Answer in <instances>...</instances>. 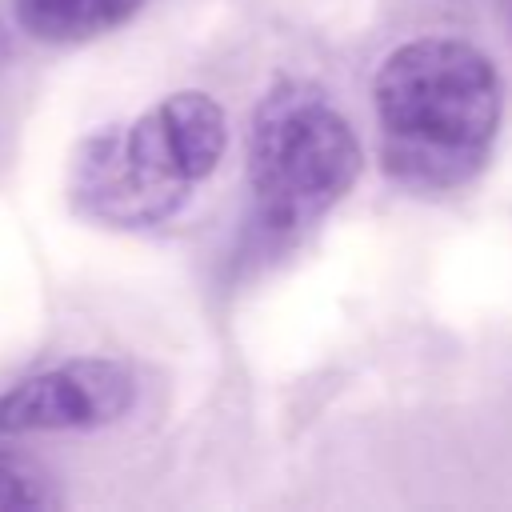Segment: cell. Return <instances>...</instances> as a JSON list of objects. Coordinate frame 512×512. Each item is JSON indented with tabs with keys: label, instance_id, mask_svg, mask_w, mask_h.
<instances>
[{
	"label": "cell",
	"instance_id": "cell-1",
	"mask_svg": "<svg viewBox=\"0 0 512 512\" xmlns=\"http://www.w3.org/2000/svg\"><path fill=\"white\" fill-rule=\"evenodd\" d=\"M380 164L412 192L468 184L492 156L504 88L492 60L456 36H420L372 76Z\"/></svg>",
	"mask_w": 512,
	"mask_h": 512
},
{
	"label": "cell",
	"instance_id": "cell-2",
	"mask_svg": "<svg viewBox=\"0 0 512 512\" xmlns=\"http://www.w3.org/2000/svg\"><path fill=\"white\" fill-rule=\"evenodd\" d=\"M224 144V108L208 92H172L136 120L84 136L68 168L72 208L124 232L168 224L216 172Z\"/></svg>",
	"mask_w": 512,
	"mask_h": 512
},
{
	"label": "cell",
	"instance_id": "cell-3",
	"mask_svg": "<svg viewBox=\"0 0 512 512\" xmlns=\"http://www.w3.org/2000/svg\"><path fill=\"white\" fill-rule=\"evenodd\" d=\"M360 140L344 112L308 80L272 84L252 120L244 180L252 228L264 244H292L356 184Z\"/></svg>",
	"mask_w": 512,
	"mask_h": 512
},
{
	"label": "cell",
	"instance_id": "cell-4",
	"mask_svg": "<svg viewBox=\"0 0 512 512\" xmlns=\"http://www.w3.org/2000/svg\"><path fill=\"white\" fill-rule=\"evenodd\" d=\"M136 404V376L120 360L76 356L0 392V436L88 432L116 424Z\"/></svg>",
	"mask_w": 512,
	"mask_h": 512
},
{
	"label": "cell",
	"instance_id": "cell-5",
	"mask_svg": "<svg viewBox=\"0 0 512 512\" xmlns=\"http://www.w3.org/2000/svg\"><path fill=\"white\" fill-rule=\"evenodd\" d=\"M144 0H12L16 24L40 44H84L140 12Z\"/></svg>",
	"mask_w": 512,
	"mask_h": 512
},
{
	"label": "cell",
	"instance_id": "cell-6",
	"mask_svg": "<svg viewBox=\"0 0 512 512\" xmlns=\"http://www.w3.org/2000/svg\"><path fill=\"white\" fill-rule=\"evenodd\" d=\"M60 504L48 476L40 468H32L28 460L4 456L0 452V512H36V508H52Z\"/></svg>",
	"mask_w": 512,
	"mask_h": 512
}]
</instances>
